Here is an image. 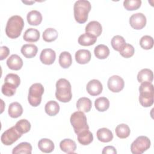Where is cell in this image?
<instances>
[{"label":"cell","instance_id":"cell-1","mask_svg":"<svg viewBox=\"0 0 154 154\" xmlns=\"http://www.w3.org/2000/svg\"><path fill=\"white\" fill-rule=\"evenodd\" d=\"M24 26L22 17L14 15L10 17L5 27L6 35L10 38H16L20 36Z\"/></svg>","mask_w":154,"mask_h":154},{"label":"cell","instance_id":"cell-2","mask_svg":"<svg viewBox=\"0 0 154 154\" xmlns=\"http://www.w3.org/2000/svg\"><path fill=\"white\" fill-rule=\"evenodd\" d=\"M55 97L61 102H69L72 97V87L70 82L64 78L58 79L56 83Z\"/></svg>","mask_w":154,"mask_h":154},{"label":"cell","instance_id":"cell-3","mask_svg":"<svg viewBox=\"0 0 154 154\" xmlns=\"http://www.w3.org/2000/svg\"><path fill=\"white\" fill-rule=\"evenodd\" d=\"M91 8V5L88 1L78 0L76 1L73 7L75 20L79 23H85L87 20L88 13Z\"/></svg>","mask_w":154,"mask_h":154},{"label":"cell","instance_id":"cell-4","mask_svg":"<svg viewBox=\"0 0 154 154\" xmlns=\"http://www.w3.org/2000/svg\"><path fill=\"white\" fill-rule=\"evenodd\" d=\"M139 102L144 107H149L153 103L154 89L151 82H142L139 87Z\"/></svg>","mask_w":154,"mask_h":154},{"label":"cell","instance_id":"cell-5","mask_svg":"<svg viewBox=\"0 0 154 154\" xmlns=\"http://www.w3.org/2000/svg\"><path fill=\"white\" fill-rule=\"evenodd\" d=\"M20 83V79L17 75L14 73L7 74L4 79V84L1 88L2 94L9 97L13 96Z\"/></svg>","mask_w":154,"mask_h":154},{"label":"cell","instance_id":"cell-6","mask_svg":"<svg viewBox=\"0 0 154 154\" xmlns=\"http://www.w3.org/2000/svg\"><path fill=\"white\" fill-rule=\"evenodd\" d=\"M70 121L75 134L77 135L84 131L89 130L87 117L82 111H78L74 112L70 116Z\"/></svg>","mask_w":154,"mask_h":154},{"label":"cell","instance_id":"cell-7","mask_svg":"<svg viewBox=\"0 0 154 154\" xmlns=\"http://www.w3.org/2000/svg\"><path fill=\"white\" fill-rule=\"evenodd\" d=\"M44 93V88L42 84H33L29 88L28 100L32 106H38L42 101V96Z\"/></svg>","mask_w":154,"mask_h":154},{"label":"cell","instance_id":"cell-8","mask_svg":"<svg viewBox=\"0 0 154 154\" xmlns=\"http://www.w3.org/2000/svg\"><path fill=\"white\" fill-rule=\"evenodd\" d=\"M150 140L146 136L138 137L131 145V151L133 154H141L150 147Z\"/></svg>","mask_w":154,"mask_h":154},{"label":"cell","instance_id":"cell-9","mask_svg":"<svg viewBox=\"0 0 154 154\" xmlns=\"http://www.w3.org/2000/svg\"><path fill=\"white\" fill-rule=\"evenodd\" d=\"M22 135V134L17 131L16 126H14L3 132L1 137V140L4 144L10 146L20 138Z\"/></svg>","mask_w":154,"mask_h":154},{"label":"cell","instance_id":"cell-10","mask_svg":"<svg viewBox=\"0 0 154 154\" xmlns=\"http://www.w3.org/2000/svg\"><path fill=\"white\" fill-rule=\"evenodd\" d=\"M125 82L122 78L118 75L111 76L108 81V87L109 90L114 93H118L124 88Z\"/></svg>","mask_w":154,"mask_h":154},{"label":"cell","instance_id":"cell-11","mask_svg":"<svg viewBox=\"0 0 154 154\" xmlns=\"http://www.w3.org/2000/svg\"><path fill=\"white\" fill-rule=\"evenodd\" d=\"M146 17L141 13L132 14L129 18V24L135 29H141L146 25Z\"/></svg>","mask_w":154,"mask_h":154},{"label":"cell","instance_id":"cell-12","mask_svg":"<svg viewBox=\"0 0 154 154\" xmlns=\"http://www.w3.org/2000/svg\"><path fill=\"white\" fill-rule=\"evenodd\" d=\"M87 91L89 94L93 96L100 94L103 90L102 84L97 79H92L87 84Z\"/></svg>","mask_w":154,"mask_h":154},{"label":"cell","instance_id":"cell-13","mask_svg":"<svg viewBox=\"0 0 154 154\" xmlns=\"http://www.w3.org/2000/svg\"><path fill=\"white\" fill-rule=\"evenodd\" d=\"M56 58V53L52 49H44L41 52L40 60L41 62L46 65L54 63Z\"/></svg>","mask_w":154,"mask_h":154},{"label":"cell","instance_id":"cell-14","mask_svg":"<svg viewBox=\"0 0 154 154\" xmlns=\"http://www.w3.org/2000/svg\"><path fill=\"white\" fill-rule=\"evenodd\" d=\"M7 65L11 70H19L23 66V61L17 54H13L7 59Z\"/></svg>","mask_w":154,"mask_h":154},{"label":"cell","instance_id":"cell-15","mask_svg":"<svg viewBox=\"0 0 154 154\" xmlns=\"http://www.w3.org/2000/svg\"><path fill=\"white\" fill-rule=\"evenodd\" d=\"M75 57L78 63L85 64L90 61L91 55L90 51L87 49H79L76 52Z\"/></svg>","mask_w":154,"mask_h":154},{"label":"cell","instance_id":"cell-16","mask_svg":"<svg viewBox=\"0 0 154 154\" xmlns=\"http://www.w3.org/2000/svg\"><path fill=\"white\" fill-rule=\"evenodd\" d=\"M85 32L96 37L99 36L102 31L101 24L97 21H91L85 26Z\"/></svg>","mask_w":154,"mask_h":154},{"label":"cell","instance_id":"cell-17","mask_svg":"<svg viewBox=\"0 0 154 154\" xmlns=\"http://www.w3.org/2000/svg\"><path fill=\"white\" fill-rule=\"evenodd\" d=\"M60 147L64 152L67 153H73L76 149V144L73 140L66 138L60 142Z\"/></svg>","mask_w":154,"mask_h":154},{"label":"cell","instance_id":"cell-18","mask_svg":"<svg viewBox=\"0 0 154 154\" xmlns=\"http://www.w3.org/2000/svg\"><path fill=\"white\" fill-rule=\"evenodd\" d=\"M97 139L103 143H108L111 141L113 138L112 132L108 128H103L97 130L96 132Z\"/></svg>","mask_w":154,"mask_h":154},{"label":"cell","instance_id":"cell-19","mask_svg":"<svg viewBox=\"0 0 154 154\" xmlns=\"http://www.w3.org/2000/svg\"><path fill=\"white\" fill-rule=\"evenodd\" d=\"M22 54L27 58L34 57L38 51L37 47L34 44H25L21 48Z\"/></svg>","mask_w":154,"mask_h":154},{"label":"cell","instance_id":"cell-20","mask_svg":"<svg viewBox=\"0 0 154 154\" xmlns=\"http://www.w3.org/2000/svg\"><path fill=\"white\" fill-rule=\"evenodd\" d=\"M26 19L29 25L37 26L41 23L42 21V16L38 11L32 10L27 14Z\"/></svg>","mask_w":154,"mask_h":154},{"label":"cell","instance_id":"cell-21","mask_svg":"<svg viewBox=\"0 0 154 154\" xmlns=\"http://www.w3.org/2000/svg\"><path fill=\"white\" fill-rule=\"evenodd\" d=\"M97 40V37L90 34L85 32L81 35L78 38V43L80 45L88 46L94 45Z\"/></svg>","mask_w":154,"mask_h":154},{"label":"cell","instance_id":"cell-22","mask_svg":"<svg viewBox=\"0 0 154 154\" xmlns=\"http://www.w3.org/2000/svg\"><path fill=\"white\" fill-rule=\"evenodd\" d=\"M23 38L26 42H35L40 38V32L35 28H28L25 31Z\"/></svg>","mask_w":154,"mask_h":154},{"label":"cell","instance_id":"cell-23","mask_svg":"<svg viewBox=\"0 0 154 154\" xmlns=\"http://www.w3.org/2000/svg\"><path fill=\"white\" fill-rule=\"evenodd\" d=\"M92 103L90 99L85 97L79 98L76 102L77 109L82 112H89L91 108Z\"/></svg>","mask_w":154,"mask_h":154},{"label":"cell","instance_id":"cell-24","mask_svg":"<svg viewBox=\"0 0 154 154\" xmlns=\"http://www.w3.org/2000/svg\"><path fill=\"white\" fill-rule=\"evenodd\" d=\"M38 149L44 153H51L54 149V144L52 140L48 138H42L38 143Z\"/></svg>","mask_w":154,"mask_h":154},{"label":"cell","instance_id":"cell-25","mask_svg":"<svg viewBox=\"0 0 154 154\" xmlns=\"http://www.w3.org/2000/svg\"><path fill=\"white\" fill-rule=\"evenodd\" d=\"M8 112L9 116L12 118H17L23 113V108L22 105L17 102H12L8 106Z\"/></svg>","mask_w":154,"mask_h":154},{"label":"cell","instance_id":"cell-26","mask_svg":"<svg viewBox=\"0 0 154 154\" xmlns=\"http://www.w3.org/2000/svg\"><path fill=\"white\" fill-rule=\"evenodd\" d=\"M153 79V74L152 71L149 69H143L141 70L137 75V79L139 82H152Z\"/></svg>","mask_w":154,"mask_h":154},{"label":"cell","instance_id":"cell-27","mask_svg":"<svg viewBox=\"0 0 154 154\" xmlns=\"http://www.w3.org/2000/svg\"><path fill=\"white\" fill-rule=\"evenodd\" d=\"M93 134L89 130L84 131L78 134V141L82 145H88L93 141Z\"/></svg>","mask_w":154,"mask_h":154},{"label":"cell","instance_id":"cell-28","mask_svg":"<svg viewBox=\"0 0 154 154\" xmlns=\"http://www.w3.org/2000/svg\"><path fill=\"white\" fill-rule=\"evenodd\" d=\"M32 152V146L30 143L27 142H22L16 146L12 151L13 154H31Z\"/></svg>","mask_w":154,"mask_h":154},{"label":"cell","instance_id":"cell-29","mask_svg":"<svg viewBox=\"0 0 154 154\" xmlns=\"http://www.w3.org/2000/svg\"><path fill=\"white\" fill-rule=\"evenodd\" d=\"M94 53L96 58L103 60L106 58L109 55V49L107 46L100 44L94 48Z\"/></svg>","mask_w":154,"mask_h":154},{"label":"cell","instance_id":"cell-30","mask_svg":"<svg viewBox=\"0 0 154 154\" xmlns=\"http://www.w3.org/2000/svg\"><path fill=\"white\" fill-rule=\"evenodd\" d=\"M72 63V58L71 54L67 51L61 52L59 56V64L64 69L69 67Z\"/></svg>","mask_w":154,"mask_h":154},{"label":"cell","instance_id":"cell-31","mask_svg":"<svg viewBox=\"0 0 154 154\" xmlns=\"http://www.w3.org/2000/svg\"><path fill=\"white\" fill-rule=\"evenodd\" d=\"M45 110L48 116H54L57 114L60 111L59 104L54 100L48 101L45 105Z\"/></svg>","mask_w":154,"mask_h":154},{"label":"cell","instance_id":"cell-32","mask_svg":"<svg viewBox=\"0 0 154 154\" xmlns=\"http://www.w3.org/2000/svg\"><path fill=\"white\" fill-rule=\"evenodd\" d=\"M94 105L97 111L103 112L109 108V101L105 97H100L95 100Z\"/></svg>","mask_w":154,"mask_h":154},{"label":"cell","instance_id":"cell-33","mask_svg":"<svg viewBox=\"0 0 154 154\" xmlns=\"http://www.w3.org/2000/svg\"><path fill=\"white\" fill-rule=\"evenodd\" d=\"M115 131H116V135L119 138L122 139L128 137L131 132L129 127L126 124H124V123L119 125L116 128Z\"/></svg>","mask_w":154,"mask_h":154},{"label":"cell","instance_id":"cell-34","mask_svg":"<svg viewBox=\"0 0 154 154\" xmlns=\"http://www.w3.org/2000/svg\"><path fill=\"white\" fill-rule=\"evenodd\" d=\"M112 48L116 51L120 52L126 44L125 38L119 35H115L112 37L111 42Z\"/></svg>","mask_w":154,"mask_h":154},{"label":"cell","instance_id":"cell-35","mask_svg":"<svg viewBox=\"0 0 154 154\" xmlns=\"http://www.w3.org/2000/svg\"><path fill=\"white\" fill-rule=\"evenodd\" d=\"M58 35L57 31L52 28L46 29L43 33V38L46 42H52L55 40Z\"/></svg>","mask_w":154,"mask_h":154},{"label":"cell","instance_id":"cell-36","mask_svg":"<svg viewBox=\"0 0 154 154\" xmlns=\"http://www.w3.org/2000/svg\"><path fill=\"white\" fill-rule=\"evenodd\" d=\"M15 126L17 131L22 134L27 133L31 129V124L28 120L26 119H21L17 122Z\"/></svg>","mask_w":154,"mask_h":154},{"label":"cell","instance_id":"cell-37","mask_svg":"<svg viewBox=\"0 0 154 154\" xmlns=\"http://www.w3.org/2000/svg\"><path fill=\"white\" fill-rule=\"evenodd\" d=\"M141 4V0H125L123 2L125 8L129 11H133L138 9Z\"/></svg>","mask_w":154,"mask_h":154},{"label":"cell","instance_id":"cell-38","mask_svg":"<svg viewBox=\"0 0 154 154\" xmlns=\"http://www.w3.org/2000/svg\"><path fill=\"white\" fill-rule=\"evenodd\" d=\"M140 45L144 49H150L153 46V39L151 36L144 35L140 40Z\"/></svg>","mask_w":154,"mask_h":154},{"label":"cell","instance_id":"cell-39","mask_svg":"<svg viewBox=\"0 0 154 154\" xmlns=\"http://www.w3.org/2000/svg\"><path fill=\"white\" fill-rule=\"evenodd\" d=\"M134 52H135V50L134 47L130 44L126 43L124 47L119 52L122 57L126 58H128L133 56Z\"/></svg>","mask_w":154,"mask_h":154},{"label":"cell","instance_id":"cell-40","mask_svg":"<svg viewBox=\"0 0 154 154\" xmlns=\"http://www.w3.org/2000/svg\"><path fill=\"white\" fill-rule=\"evenodd\" d=\"M0 51H1V55H0V60H3L5 58H6L8 55L10 54V50L8 48V47L3 46L0 48Z\"/></svg>","mask_w":154,"mask_h":154},{"label":"cell","instance_id":"cell-41","mask_svg":"<svg viewBox=\"0 0 154 154\" xmlns=\"http://www.w3.org/2000/svg\"><path fill=\"white\" fill-rule=\"evenodd\" d=\"M102 154H116L117 151L114 147L111 146H108L103 148L102 152Z\"/></svg>","mask_w":154,"mask_h":154},{"label":"cell","instance_id":"cell-42","mask_svg":"<svg viewBox=\"0 0 154 154\" xmlns=\"http://www.w3.org/2000/svg\"><path fill=\"white\" fill-rule=\"evenodd\" d=\"M22 2H23V3H25V4H29V5H31V4H32V3H34V1H22Z\"/></svg>","mask_w":154,"mask_h":154}]
</instances>
